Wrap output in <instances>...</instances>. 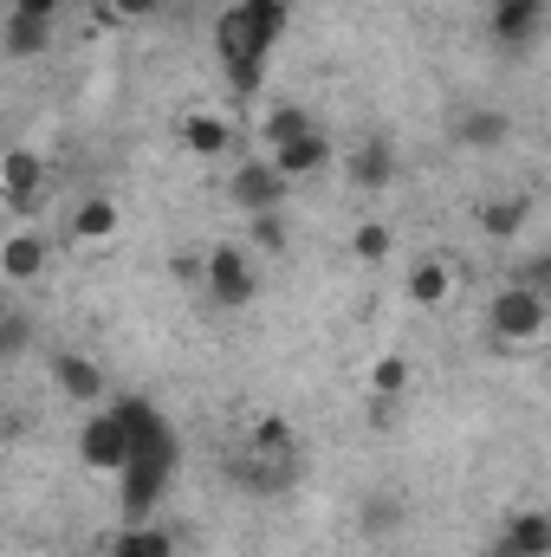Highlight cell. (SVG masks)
Wrapping results in <instances>:
<instances>
[{
	"instance_id": "1",
	"label": "cell",
	"mask_w": 551,
	"mask_h": 557,
	"mask_svg": "<svg viewBox=\"0 0 551 557\" xmlns=\"http://www.w3.org/2000/svg\"><path fill=\"white\" fill-rule=\"evenodd\" d=\"M285 33V7H267V13H254V7H221L215 13V52H221V65L234 72V85H254L260 78V65H267V52H273V39Z\"/></svg>"
},
{
	"instance_id": "2",
	"label": "cell",
	"mask_w": 551,
	"mask_h": 557,
	"mask_svg": "<svg viewBox=\"0 0 551 557\" xmlns=\"http://www.w3.org/2000/svg\"><path fill=\"white\" fill-rule=\"evenodd\" d=\"M487 337H493L500 350H539L551 337V298L532 292V285H519V278H506V285L487 298Z\"/></svg>"
},
{
	"instance_id": "3",
	"label": "cell",
	"mask_w": 551,
	"mask_h": 557,
	"mask_svg": "<svg viewBox=\"0 0 551 557\" xmlns=\"http://www.w3.org/2000/svg\"><path fill=\"white\" fill-rule=\"evenodd\" d=\"M131 454H137V428L124 421L118 403H105V409H91V416H85V428H78V460H85V473L124 480Z\"/></svg>"
},
{
	"instance_id": "4",
	"label": "cell",
	"mask_w": 551,
	"mask_h": 557,
	"mask_svg": "<svg viewBox=\"0 0 551 557\" xmlns=\"http://www.w3.org/2000/svg\"><path fill=\"white\" fill-rule=\"evenodd\" d=\"M241 473H247V486H254V493H279V486H292V473H298V441H292V428H285V421H267V428H254V434H247Z\"/></svg>"
},
{
	"instance_id": "5",
	"label": "cell",
	"mask_w": 551,
	"mask_h": 557,
	"mask_svg": "<svg viewBox=\"0 0 551 557\" xmlns=\"http://www.w3.org/2000/svg\"><path fill=\"white\" fill-rule=\"evenodd\" d=\"M201 285H208V298H215L221 311L260 305V267H254L241 247H215V253L201 260Z\"/></svg>"
},
{
	"instance_id": "6",
	"label": "cell",
	"mask_w": 551,
	"mask_h": 557,
	"mask_svg": "<svg viewBox=\"0 0 551 557\" xmlns=\"http://www.w3.org/2000/svg\"><path fill=\"white\" fill-rule=\"evenodd\" d=\"M285 175L273 169V156H254V162H241L234 175H228V201L254 221V214H279V201H285Z\"/></svg>"
},
{
	"instance_id": "7",
	"label": "cell",
	"mask_w": 551,
	"mask_h": 557,
	"mask_svg": "<svg viewBox=\"0 0 551 557\" xmlns=\"http://www.w3.org/2000/svg\"><path fill=\"white\" fill-rule=\"evenodd\" d=\"M546 7L551 0H493L487 7V33L513 52V46H532L546 33Z\"/></svg>"
},
{
	"instance_id": "8",
	"label": "cell",
	"mask_w": 551,
	"mask_h": 557,
	"mask_svg": "<svg viewBox=\"0 0 551 557\" xmlns=\"http://www.w3.org/2000/svg\"><path fill=\"white\" fill-rule=\"evenodd\" d=\"M454 285H461V273H454L448 253H421L409 267V278H403V292H409L415 311H441V305L454 298Z\"/></svg>"
},
{
	"instance_id": "9",
	"label": "cell",
	"mask_w": 551,
	"mask_h": 557,
	"mask_svg": "<svg viewBox=\"0 0 551 557\" xmlns=\"http://www.w3.org/2000/svg\"><path fill=\"white\" fill-rule=\"evenodd\" d=\"M118 227H124V208H118L111 195H85V201L72 208V221H65V234H72L78 247H111Z\"/></svg>"
},
{
	"instance_id": "10",
	"label": "cell",
	"mask_w": 551,
	"mask_h": 557,
	"mask_svg": "<svg viewBox=\"0 0 551 557\" xmlns=\"http://www.w3.org/2000/svg\"><path fill=\"white\" fill-rule=\"evenodd\" d=\"M52 383L72 396V403H85V409H105L111 396H105V370L91 363V357H78V350H59L52 357Z\"/></svg>"
},
{
	"instance_id": "11",
	"label": "cell",
	"mask_w": 551,
	"mask_h": 557,
	"mask_svg": "<svg viewBox=\"0 0 551 557\" xmlns=\"http://www.w3.org/2000/svg\"><path fill=\"white\" fill-rule=\"evenodd\" d=\"M46 175H52V169H46V156H39V149H26V143H13V149L0 156V188H7V201H13V208H20V201H33V195L46 188Z\"/></svg>"
},
{
	"instance_id": "12",
	"label": "cell",
	"mask_w": 551,
	"mask_h": 557,
	"mask_svg": "<svg viewBox=\"0 0 551 557\" xmlns=\"http://www.w3.org/2000/svg\"><path fill=\"white\" fill-rule=\"evenodd\" d=\"M175 137L188 156H201V162H215V156H228L234 149V124L221 117V111H188L182 124H175Z\"/></svg>"
},
{
	"instance_id": "13",
	"label": "cell",
	"mask_w": 551,
	"mask_h": 557,
	"mask_svg": "<svg viewBox=\"0 0 551 557\" xmlns=\"http://www.w3.org/2000/svg\"><path fill=\"white\" fill-rule=\"evenodd\" d=\"M344 182H351V188H390V182H396V149L383 137H364L344 156Z\"/></svg>"
},
{
	"instance_id": "14",
	"label": "cell",
	"mask_w": 551,
	"mask_h": 557,
	"mask_svg": "<svg viewBox=\"0 0 551 557\" xmlns=\"http://www.w3.org/2000/svg\"><path fill=\"white\" fill-rule=\"evenodd\" d=\"M267 156H273V169L285 175V182H305V175L331 169V143H325V131H311V137L285 143V149H267Z\"/></svg>"
},
{
	"instance_id": "15",
	"label": "cell",
	"mask_w": 551,
	"mask_h": 557,
	"mask_svg": "<svg viewBox=\"0 0 551 557\" xmlns=\"http://www.w3.org/2000/svg\"><path fill=\"white\" fill-rule=\"evenodd\" d=\"M493 557H551V512H519Z\"/></svg>"
},
{
	"instance_id": "16",
	"label": "cell",
	"mask_w": 551,
	"mask_h": 557,
	"mask_svg": "<svg viewBox=\"0 0 551 557\" xmlns=\"http://www.w3.org/2000/svg\"><path fill=\"white\" fill-rule=\"evenodd\" d=\"M364 389H370V396H383V403L409 396V389H415V363L403 357V350H383V357H370V370H364Z\"/></svg>"
},
{
	"instance_id": "17",
	"label": "cell",
	"mask_w": 551,
	"mask_h": 557,
	"mask_svg": "<svg viewBox=\"0 0 551 557\" xmlns=\"http://www.w3.org/2000/svg\"><path fill=\"white\" fill-rule=\"evenodd\" d=\"M39 267H46V240H39L33 227H13L7 247H0V273L7 278H39Z\"/></svg>"
},
{
	"instance_id": "18",
	"label": "cell",
	"mask_w": 551,
	"mask_h": 557,
	"mask_svg": "<svg viewBox=\"0 0 551 557\" xmlns=\"http://www.w3.org/2000/svg\"><path fill=\"white\" fill-rule=\"evenodd\" d=\"M111 557H175V539L156 525V519H137L111 539Z\"/></svg>"
},
{
	"instance_id": "19",
	"label": "cell",
	"mask_w": 551,
	"mask_h": 557,
	"mask_svg": "<svg viewBox=\"0 0 551 557\" xmlns=\"http://www.w3.org/2000/svg\"><path fill=\"white\" fill-rule=\"evenodd\" d=\"M318 124H311V111H298V104H273L267 117H260V143L267 149H285V143H298V137H311Z\"/></svg>"
},
{
	"instance_id": "20",
	"label": "cell",
	"mask_w": 551,
	"mask_h": 557,
	"mask_svg": "<svg viewBox=\"0 0 551 557\" xmlns=\"http://www.w3.org/2000/svg\"><path fill=\"white\" fill-rule=\"evenodd\" d=\"M480 227H487V240H519V227H526V201H519V195L487 201V208H480Z\"/></svg>"
},
{
	"instance_id": "21",
	"label": "cell",
	"mask_w": 551,
	"mask_h": 557,
	"mask_svg": "<svg viewBox=\"0 0 551 557\" xmlns=\"http://www.w3.org/2000/svg\"><path fill=\"white\" fill-rule=\"evenodd\" d=\"M454 137L480 143V149H487V143H506V117H500V111H467V117L454 124Z\"/></svg>"
},
{
	"instance_id": "22",
	"label": "cell",
	"mask_w": 551,
	"mask_h": 557,
	"mask_svg": "<svg viewBox=\"0 0 551 557\" xmlns=\"http://www.w3.org/2000/svg\"><path fill=\"white\" fill-rule=\"evenodd\" d=\"M351 253H357L364 267H377V260H390V227H383V221H364V227L351 234Z\"/></svg>"
},
{
	"instance_id": "23",
	"label": "cell",
	"mask_w": 551,
	"mask_h": 557,
	"mask_svg": "<svg viewBox=\"0 0 551 557\" xmlns=\"http://www.w3.org/2000/svg\"><path fill=\"white\" fill-rule=\"evenodd\" d=\"M39 46H52V26H26V20H7V52H13V59H26V52H39Z\"/></svg>"
},
{
	"instance_id": "24",
	"label": "cell",
	"mask_w": 551,
	"mask_h": 557,
	"mask_svg": "<svg viewBox=\"0 0 551 557\" xmlns=\"http://www.w3.org/2000/svg\"><path fill=\"white\" fill-rule=\"evenodd\" d=\"M169 0H105V13L111 20H124V26H137V20H156Z\"/></svg>"
},
{
	"instance_id": "25",
	"label": "cell",
	"mask_w": 551,
	"mask_h": 557,
	"mask_svg": "<svg viewBox=\"0 0 551 557\" xmlns=\"http://www.w3.org/2000/svg\"><path fill=\"white\" fill-rule=\"evenodd\" d=\"M519 285H532V292H546L551 298V253H532V260H519Z\"/></svg>"
},
{
	"instance_id": "26",
	"label": "cell",
	"mask_w": 551,
	"mask_h": 557,
	"mask_svg": "<svg viewBox=\"0 0 551 557\" xmlns=\"http://www.w3.org/2000/svg\"><path fill=\"white\" fill-rule=\"evenodd\" d=\"M59 7H65V0H13V20H26V26H52Z\"/></svg>"
},
{
	"instance_id": "27",
	"label": "cell",
	"mask_w": 551,
	"mask_h": 557,
	"mask_svg": "<svg viewBox=\"0 0 551 557\" xmlns=\"http://www.w3.org/2000/svg\"><path fill=\"white\" fill-rule=\"evenodd\" d=\"M254 240H260V247H285V234H279V214H254Z\"/></svg>"
},
{
	"instance_id": "28",
	"label": "cell",
	"mask_w": 551,
	"mask_h": 557,
	"mask_svg": "<svg viewBox=\"0 0 551 557\" xmlns=\"http://www.w3.org/2000/svg\"><path fill=\"white\" fill-rule=\"evenodd\" d=\"M234 7H254V13H267V7H285V0H234Z\"/></svg>"
}]
</instances>
